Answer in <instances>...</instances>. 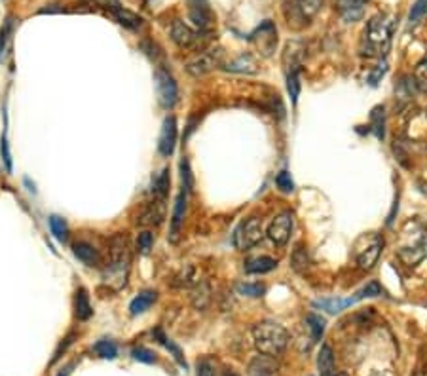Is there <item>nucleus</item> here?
<instances>
[{"label":"nucleus","instance_id":"72a5a7b5","mask_svg":"<svg viewBox=\"0 0 427 376\" xmlns=\"http://www.w3.org/2000/svg\"><path fill=\"white\" fill-rule=\"evenodd\" d=\"M236 291L239 295L251 296V298H258L266 293V287L262 283H237Z\"/></svg>","mask_w":427,"mask_h":376},{"label":"nucleus","instance_id":"aec40b11","mask_svg":"<svg viewBox=\"0 0 427 376\" xmlns=\"http://www.w3.org/2000/svg\"><path fill=\"white\" fill-rule=\"evenodd\" d=\"M158 301V293L156 291H143L129 303V314L131 316H139L150 310V306Z\"/></svg>","mask_w":427,"mask_h":376},{"label":"nucleus","instance_id":"ddd939ff","mask_svg":"<svg viewBox=\"0 0 427 376\" xmlns=\"http://www.w3.org/2000/svg\"><path fill=\"white\" fill-rule=\"evenodd\" d=\"M304 57H306V46L302 42L298 40L287 42L285 52H283V66L287 69V74L293 71H300Z\"/></svg>","mask_w":427,"mask_h":376},{"label":"nucleus","instance_id":"412c9836","mask_svg":"<svg viewBox=\"0 0 427 376\" xmlns=\"http://www.w3.org/2000/svg\"><path fill=\"white\" fill-rule=\"evenodd\" d=\"M317 367H319V376H338L336 367H334V354L329 344L321 346L319 357H317Z\"/></svg>","mask_w":427,"mask_h":376},{"label":"nucleus","instance_id":"b1692460","mask_svg":"<svg viewBox=\"0 0 427 376\" xmlns=\"http://www.w3.org/2000/svg\"><path fill=\"white\" fill-rule=\"evenodd\" d=\"M278 268V260L272 257H255L245 262V272L247 274H266Z\"/></svg>","mask_w":427,"mask_h":376},{"label":"nucleus","instance_id":"f8f14e48","mask_svg":"<svg viewBox=\"0 0 427 376\" xmlns=\"http://www.w3.org/2000/svg\"><path fill=\"white\" fill-rule=\"evenodd\" d=\"M175 145H177V120H175V116H167L163 120L162 132H160L158 150L162 156L170 158L175 152Z\"/></svg>","mask_w":427,"mask_h":376},{"label":"nucleus","instance_id":"9d476101","mask_svg":"<svg viewBox=\"0 0 427 376\" xmlns=\"http://www.w3.org/2000/svg\"><path fill=\"white\" fill-rule=\"evenodd\" d=\"M188 15L198 30L206 33L213 27V10L207 0H188Z\"/></svg>","mask_w":427,"mask_h":376},{"label":"nucleus","instance_id":"c03bdc74","mask_svg":"<svg viewBox=\"0 0 427 376\" xmlns=\"http://www.w3.org/2000/svg\"><path fill=\"white\" fill-rule=\"evenodd\" d=\"M0 154H2V160H4V168H6V171L10 173L14 165H12V154H10V147H8L6 137H2V141H0Z\"/></svg>","mask_w":427,"mask_h":376},{"label":"nucleus","instance_id":"423d86ee","mask_svg":"<svg viewBox=\"0 0 427 376\" xmlns=\"http://www.w3.org/2000/svg\"><path fill=\"white\" fill-rule=\"evenodd\" d=\"M156 78V91H158V101L163 109H173L179 103V86L175 78L167 71L158 69L154 74Z\"/></svg>","mask_w":427,"mask_h":376},{"label":"nucleus","instance_id":"8fccbe9b","mask_svg":"<svg viewBox=\"0 0 427 376\" xmlns=\"http://www.w3.org/2000/svg\"><path fill=\"white\" fill-rule=\"evenodd\" d=\"M338 376H346V375H338Z\"/></svg>","mask_w":427,"mask_h":376},{"label":"nucleus","instance_id":"6e6552de","mask_svg":"<svg viewBox=\"0 0 427 376\" xmlns=\"http://www.w3.org/2000/svg\"><path fill=\"white\" fill-rule=\"evenodd\" d=\"M365 240H367V236H365ZM382 249H383V238L376 236V234H370L367 240V245H363V247L357 245V255H355V258H357V266H359L361 270H365V272H367V270H372L376 262H378V258H380Z\"/></svg>","mask_w":427,"mask_h":376},{"label":"nucleus","instance_id":"3c124183","mask_svg":"<svg viewBox=\"0 0 427 376\" xmlns=\"http://www.w3.org/2000/svg\"><path fill=\"white\" fill-rule=\"evenodd\" d=\"M426 114H427V111H426Z\"/></svg>","mask_w":427,"mask_h":376},{"label":"nucleus","instance_id":"4c0bfd02","mask_svg":"<svg viewBox=\"0 0 427 376\" xmlns=\"http://www.w3.org/2000/svg\"><path fill=\"white\" fill-rule=\"evenodd\" d=\"M194 283H198L196 270H194V266H186L177 276V285H181V287H190Z\"/></svg>","mask_w":427,"mask_h":376},{"label":"nucleus","instance_id":"2f4dec72","mask_svg":"<svg viewBox=\"0 0 427 376\" xmlns=\"http://www.w3.org/2000/svg\"><path fill=\"white\" fill-rule=\"evenodd\" d=\"M50 230H52L53 238H55L57 242L65 244L66 236H69V229H66V222L63 221L61 217H57V215L50 217Z\"/></svg>","mask_w":427,"mask_h":376},{"label":"nucleus","instance_id":"c85d7f7f","mask_svg":"<svg viewBox=\"0 0 427 376\" xmlns=\"http://www.w3.org/2000/svg\"><path fill=\"white\" fill-rule=\"evenodd\" d=\"M296 8H298V12H300L304 19L308 21V19L319 14V10L323 8V0H296Z\"/></svg>","mask_w":427,"mask_h":376},{"label":"nucleus","instance_id":"20e7f679","mask_svg":"<svg viewBox=\"0 0 427 376\" xmlns=\"http://www.w3.org/2000/svg\"><path fill=\"white\" fill-rule=\"evenodd\" d=\"M253 344L258 354L280 355L289 344V332L283 325L275 321H260L253 327Z\"/></svg>","mask_w":427,"mask_h":376},{"label":"nucleus","instance_id":"6ab92c4d","mask_svg":"<svg viewBox=\"0 0 427 376\" xmlns=\"http://www.w3.org/2000/svg\"><path fill=\"white\" fill-rule=\"evenodd\" d=\"M73 251L74 257L78 258L80 262H84L86 266L101 265V255H99V251H97L91 244H88V242H78V244L73 247Z\"/></svg>","mask_w":427,"mask_h":376},{"label":"nucleus","instance_id":"cd10ccee","mask_svg":"<svg viewBox=\"0 0 427 376\" xmlns=\"http://www.w3.org/2000/svg\"><path fill=\"white\" fill-rule=\"evenodd\" d=\"M170 170H162V173H158V177H156L154 183H152V194H154V198L165 199L167 192H170Z\"/></svg>","mask_w":427,"mask_h":376},{"label":"nucleus","instance_id":"4be33fe9","mask_svg":"<svg viewBox=\"0 0 427 376\" xmlns=\"http://www.w3.org/2000/svg\"><path fill=\"white\" fill-rule=\"evenodd\" d=\"M226 71H230V73H242V74H255L258 73V65H257V60L253 57V55H239V57H236L234 61H230L228 65L224 66Z\"/></svg>","mask_w":427,"mask_h":376},{"label":"nucleus","instance_id":"a878e982","mask_svg":"<svg viewBox=\"0 0 427 376\" xmlns=\"http://www.w3.org/2000/svg\"><path fill=\"white\" fill-rule=\"evenodd\" d=\"M152 334H154V339L158 340V342H160V344H162V346L165 348V350H170L171 354H173V357H175V361H177L179 365H181V367H186V361H184L183 350H181V348H179L177 344L173 342V340L167 339V337L163 334L162 329H156V331L152 332Z\"/></svg>","mask_w":427,"mask_h":376},{"label":"nucleus","instance_id":"c756f323","mask_svg":"<svg viewBox=\"0 0 427 376\" xmlns=\"http://www.w3.org/2000/svg\"><path fill=\"white\" fill-rule=\"evenodd\" d=\"M93 352H96L99 357H103V359H116V355H118V346H116L112 340L103 339L99 340V342H96Z\"/></svg>","mask_w":427,"mask_h":376},{"label":"nucleus","instance_id":"473e14b6","mask_svg":"<svg viewBox=\"0 0 427 376\" xmlns=\"http://www.w3.org/2000/svg\"><path fill=\"white\" fill-rule=\"evenodd\" d=\"M426 17H427V0H416V2H414L412 10H410V15H408L410 27H414V25H420Z\"/></svg>","mask_w":427,"mask_h":376},{"label":"nucleus","instance_id":"49530a36","mask_svg":"<svg viewBox=\"0 0 427 376\" xmlns=\"http://www.w3.org/2000/svg\"><path fill=\"white\" fill-rule=\"evenodd\" d=\"M198 376H215V369L211 361H201L198 365Z\"/></svg>","mask_w":427,"mask_h":376},{"label":"nucleus","instance_id":"393cba45","mask_svg":"<svg viewBox=\"0 0 427 376\" xmlns=\"http://www.w3.org/2000/svg\"><path fill=\"white\" fill-rule=\"evenodd\" d=\"M354 303H357L355 298H321V301H316L314 306L321 308V310H327L329 314H340V312L346 310L347 306H352Z\"/></svg>","mask_w":427,"mask_h":376},{"label":"nucleus","instance_id":"f257e3e1","mask_svg":"<svg viewBox=\"0 0 427 376\" xmlns=\"http://www.w3.org/2000/svg\"><path fill=\"white\" fill-rule=\"evenodd\" d=\"M395 21L390 14H376L368 19L367 27L363 30L361 55L365 57H378L382 60L390 52L391 38H393Z\"/></svg>","mask_w":427,"mask_h":376},{"label":"nucleus","instance_id":"79ce46f5","mask_svg":"<svg viewBox=\"0 0 427 376\" xmlns=\"http://www.w3.org/2000/svg\"><path fill=\"white\" fill-rule=\"evenodd\" d=\"M131 355H133V359H137V361H140V363H154L156 361V355L152 354L150 350H147V348H133Z\"/></svg>","mask_w":427,"mask_h":376},{"label":"nucleus","instance_id":"2eb2a0df","mask_svg":"<svg viewBox=\"0 0 427 376\" xmlns=\"http://www.w3.org/2000/svg\"><path fill=\"white\" fill-rule=\"evenodd\" d=\"M249 376H280V365L273 355H257L249 363Z\"/></svg>","mask_w":427,"mask_h":376},{"label":"nucleus","instance_id":"a211bd4d","mask_svg":"<svg viewBox=\"0 0 427 376\" xmlns=\"http://www.w3.org/2000/svg\"><path fill=\"white\" fill-rule=\"evenodd\" d=\"M368 0H334V8L346 21H357L361 19L363 10L367 6Z\"/></svg>","mask_w":427,"mask_h":376},{"label":"nucleus","instance_id":"58836bf2","mask_svg":"<svg viewBox=\"0 0 427 376\" xmlns=\"http://www.w3.org/2000/svg\"><path fill=\"white\" fill-rule=\"evenodd\" d=\"M152 245H154V234L148 232V230L140 232L139 238H137V249H139L140 255H148L150 249H152Z\"/></svg>","mask_w":427,"mask_h":376},{"label":"nucleus","instance_id":"4468645a","mask_svg":"<svg viewBox=\"0 0 427 376\" xmlns=\"http://www.w3.org/2000/svg\"><path fill=\"white\" fill-rule=\"evenodd\" d=\"M186 198H188V192L181 190L175 198V206H173V215H171V230H170V240L175 244L181 232V226L184 222V215H186Z\"/></svg>","mask_w":427,"mask_h":376},{"label":"nucleus","instance_id":"a18cd8bd","mask_svg":"<svg viewBox=\"0 0 427 376\" xmlns=\"http://www.w3.org/2000/svg\"><path fill=\"white\" fill-rule=\"evenodd\" d=\"M385 71H388V63H385V61H382L380 65H376V69L372 71V74H370L368 82H370L372 86H376V84L380 82V78H382L383 74H385Z\"/></svg>","mask_w":427,"mask_h":376},{"label":"nucleus","instance_id":"ea45409f","mask_svg":"<svg viewBox=\"0 0 427 376\" xmlns=\"http://www.w3.org/2000/svg\"><path fill=\"white\" fill-rule=\"evenodd\" d=\"M275 185H278V188H280L281 192H285V194H291V192L295 190V183H293V177H291L289 171H280V173H278Z\"/></svg>","mask_w":427,"mask_h":376},{"label":"nucleus","instance_id":"f03ea898","mask_svg":"<svg viewBox=\"0 0 427 376\" xmlns=\"http://www.w3.org/2000/svg\"><path fill=\"white\" fill-rule=\"evenodd\" d=\"M111 257L105 268L103 278L107 285H111L114 291H120L127 283L129 268H131V245L127 234H116L111 238Z\"/></svg>","mask_w":427,"mask_h":376},{"label":"nucleus","instance_id":"a19ab883","mask_svg":"<svg viewBox=\"0 0 427 376\" xmlns=\"http://www.w3.org/2000/svg\"><path fill=\"white\" fill-rule=\"evenodd\" d=\"M10 35H12V19L8 17L4 27L0 29V61L4 60V52H6V44L10 40Z\"/></svg>","mask_w":427,"mask_h":376},{"label":"nucleus","instance_id":"1a4fd4ad","mask_svg":"<svg viewBox=\"0 0 427 376\" xmlns=\"http://www.w3.org/2000/svg\"><path fill=\"white\" fill-rule=\"evenodd\" d=\"M293 226H295V219H293V213L291 211H283L280 213L268 226V238L272 240L275 245H285L291 238V232H293Z\"/></svg>","mask_w":427,"mask_h":376},{"label":"nucleus","instance_id":"c9c22d12","mask_svg":"<svg viewBox=\"0 0 427 376\" xmlns=\"http://www.w3.org/2000/svg\"><path fill=\"white\" fill-rule=\"evenodd\" d=\"M300 71H293V73L287 74V89L289 96L293 99V103L298 101V96H300V76H298Z\"/></svg>","mask_w":427,"mask_h":376},{"label":"nucleus","instance_id":"f704fd0d","mask_svg":"<svg viewBox=\"0 0 427 376\" xmlns=\"http://www.w3.org/2000/svg\"><path fill=\"white\" fill-rule=\"evenodd\" d=\"M414 84L418 86L420 91L427 93V60L420 61L416 65V71H414Z\"/></svg>","mask_w":427,"mask_h":376},{"label":"nucleus","instance_id":"9b49d317","mask_svg":"<svg viewBox=\"0 0 427 376\" xmlns=\"http://www.w3.org/2000/svg\"><path fill=\"white\" fill-rule=\"evenodd\" d=\"M165 213H167L165 199L154 198L140 209V213L137 215V224H140V226H160L163 219H165Z\"/></svg>","mask_w":427,"mask_h":376},{"label":"nucleus","instance_id":"0eeeda50","mask_svg":"<svg viewBox=\"0 0 427 376\" xmlns=\"http://www.w3.org/2000/svg\"><path fill=\"white\" fill-rule=\"evenodd\" d=\"M222 57H224V53H222L221 48L206 50V52H201L199 55H196L192 61H188L186 71H188L192 76H203V74H207L209 71H213L217 66H221Z\"/></svg>","mask_w":427,"mask_h":376},{"label":"nucleus","instance_id":"bb28decb","mask_svg":"<svg viewBox=\"0 0 427 376\" xmlns=\"http://www.w3.org/2000/svg\"><path fill=\"white\" fill-rule=\"evenodd\" d=\"M209 301H211L209 285H207L206 281H201V283H198L196 289L192 291V304H194V308H198V310H206L207 306H209Z\"/></svg>","mask_w":427,"mask_h":376},{"label":"nucleus","instance_id":"dca6fc26","mask_svg":"<svg viewBox=\"0 0 427 376\" xmlns=\"http://www.w3.org/2000/svg\"><path fill=\"white\" fill-rule=\"evenodd\" d=\"M171 40L179 46V48H192L198 44L199 33L192 30L186 23L173 21L171 25Z\"/></svg>","mask_w":427,"mask_h":376},{"label":"nucleus","instance_id":"de8ad7c7","mask_svg":"<svg viewBox=\"0 0 427 376\" xmlns=\"http://www.w3.org/2000/svg\"><path fill=\"white\" fill-rule=\"evenodd\" d=\"M224 376H239V375H236V373H232V370H228V373H226V375Z\"/></svg>","mask_w":427,"mask_h":376},{"label":"nucleus","instance_id":"37998d69","mask_svg":"<svg viewBox=\"0 0 427 376\" xmlns=\"http://www.w3.org/2000/svg\"><path fill=\"white\" fill-rule=\"evenodd\" d=\"M181 177H183V188L186 192L192 190L194 186V181H192V173H190V165H188V160H183L181 162Z\"/></svg>","mask_w":427,"mask_h":376},{"label":"nucleus","instance_id":"7ed1b4c3","mask_svg":"<svg viewBox=\"0 0 427 376\" xmlns=\"http://www.w3.org/2000/svg\"><path fill=\"white\" fill-rule=\"evenodd\" d=\"M397 257L406 266H418L427 257V229L420 221H408L403 226Z\"/></svg>","mask_w":427,"mask_h":376},{"label":"nucleus","instance_id":"f3484780","mask_svg":"<svg viewBox=\"0 0 427 376\" xmlns=\"http://www.w3.org/2000/svg\"><path fill=\"white\" fill-rule=\"evenodd\" d=\"M253 40H257L258 46L264 50V53H272V50L278 44V30L273 27L272 21H264L253 35Z\"/></svg>","mask_w":427,"mask_h":376},{"label":"nucleus","instance_id":"39448f33","mask_svg":"<svg viewBox=\"0 0 427 376\" xmlns=\"http://www.w3.org/2000/svg\"><path fill=\"white\" fill-rule=\"evenodd\" d=\"M264 238V230H262V221L257 217H251L247 221H244L234 232V245L239 251H249L255 245H258Z\"/></svg>","mask_w":427,"mask_h":376},{"label":"nucleus","instance_id":"09e8293b","mask_svg":"<svg viewBox=\"0 0 427 376\" xmlns=\"http://www.w3.org/2000/svg\"><path fill=\"white\" fill-rule=\"evenodd\" d=\"M57 376H66V375H63V373H61V375H57Z\"/></svg>","mask_w":427,"mask_h":376},{"label":"nucleus","instance_id":"e433bc0d","mask_svg":"<svg viewBox=\"0 0 427 376\" xmlns=\"http://www.w3.org/2000/svg\"><path fill=\"white\" fill-rule=\"evenodd\" d=\"M382 293H383L382 285H380L378 281H370V283H367L361 291H357V293H355L354 298L355 301H361V298H370V296H378V295H382Z\"/></svg>","mask_w":427,"mask_h":376},{"label":"nucleus","instance_id":"7c9ffc66","mask_svg":"<svg viewBox=\"0 0 427 376\" xmlns=\"http://www.w3.org/2000/svg\"><path fill=\"white\" fill-rule=\"evenodd\" d=\"M306 325H308L309 332H311V339H314V342L321 340V337H323V332H325L323 317L317 316V314H309V316L306 317Z\"/></svg>","mask_w":427,"mask_h":376},{"label":"nucleus","instance_id":"5701e85b","mask_svg":"<svg viewBox=\"0 0 427 376\" xmlns=\"http://www.w3.org/2000/svg\"><path fill=\"white\" fill-rule=\"evenodd\" d=\"M74 312H76V317L80 321H86L91 317L93 310H91V303H89L88 291L84 287H80L76 291V296H74Z\"/></svg>","mask_w":427,"mask_h":376}]
</instances>
